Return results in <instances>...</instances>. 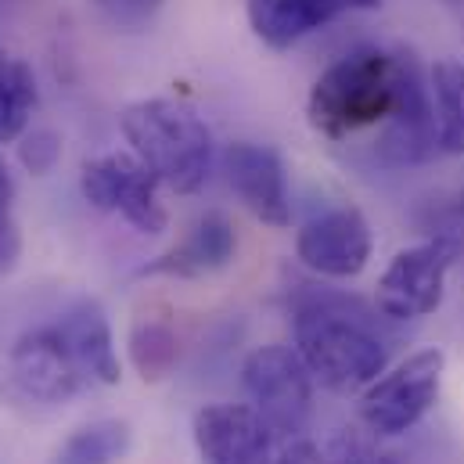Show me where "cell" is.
I'll return each instance as SVG.
<instances>
[{"label": "cell", "mask_w": 464, "mask_h": 464, "mask_svg": "<svg viewBox=\"0 0 464 464\" xmlns=\"http://www.w3.org/2000/svg\"><path fill=\"white\" fill-rule=\"evenodd\" d=\"M403 65L407 51L356 47L343 54L317 76L306 98L310 126L328 140H343L367 126L389 122L400 102Z\"/></svg>", "instance_id": "6da1fadb"}, {"label": "cell", "mask_w": 464, "mask_h": 464, "mask_svg": "<svg viewBox=\"0 0 464 464\" xmlns=\"http://www.w3.org/2000/svg\"><path fill=\"white\" fill-rule=\"evenodd\" d=\"M130 151L173 195H195L213 173V130L191 105L173 98H144L119 119Z\"/></svg>", "instance_id": "7a4b0ae2"}, {"label": "cell", "mask_w": 464, "mask_h": 464, "mask_svg": "<svg viewBox=\"0 0 464 464\" xmlns=\"http://www.w3.org/2000/svg\"><path fill=\"white\" fill-rule=\"evenodd\" d=\"M292 335L314 382L332 392H363L389 363L382 339L349 314L343 299H303L295 306Z\"/></svg>", "instance_id": "3957f363"}, {"label": "cell", "mask_w": 464, "mask_h": 464, "mask_svg": "<svg viewBox=\"0 0 464 464\" xmlns=\"http://www.w3.org/2000/svg\"><path fill=\"white\" fill-rule=\"evenodd\" d=\"M447 353L440 346L418 349L392 371H382L360 396V421L378 440L411 432L440 400Z\"/></svg>", "instance_id": "277c9868"}, {"label": "cell", "mask_w": 464, "mask_h": 464, "mask_svg": "<svg viewBox=\"0 0 464 464\" xmlns=\"http://www.w3.org/2000/svg\"><path fill=\"white\" fill-rule=\"evenodd\" d=\"M248 403L277 436H303L314 414V374L295 346H259L241 363Z\"/></svg>", "instance_id": "5b68a950"}, {"label": "cell", "mask_w": 464, "mask_h": 464, "mask_svg": "<svg viewBox=\"0 0 464 464\" xmlns=\"http://www.w3.org/2000/svg\"><path fill=\"white\" fill-rule=\"evenodd\" d=\"M80 191L94 209L126 220L137 234H162L169 227L159 180L133 151H105L87 159L80 169Z\"/></svg>", "instance_id": "8992f818"}, {"label": "cell", "mask_w": 464, "mask_h": 464, "mask_svg": "<svg viewBox=\"0 0 464 464\" xmlns=\"http://www.w3.org/2000/svg\"><path fill=\"white\" fill-rule=\"evenodd\" d=\"M458 245L450 237H432L400 248L374 285V306L389 321H421L443 306L447 274L454 266Z\"/></svg>", "instance_id": "52a82bcc"}, {"label": "cell", "mask_w": 464, "mask_h": 464, "mask_svg": "<svg viewBox=\"0 0 464 464\" xmlns=\"http://www.w3.org/2000/svg\"><path fill=\"white\" fill-rule=\"evenodd\" d=\"M191 432L202 464L277 461V432L252 403H209L195 414Z\"/></svg>", "instance_id": "ba28073f"}, {"label": "cell", "mask_w": 464, "mask_h": 464, "mask_svg": "<svg viewBox=\"0 0 464 464\" xmlns=\"http://www.w3.org/2000/svg\"><path fill=\"white\" fill-rule=\"evenodd\" d=\"M371 248H374L371 227H367L363 213L353 206L328 209V213L306 220L295 234L299 263L306 270H314L321 277H335V281H349V277L363 274L371 263Z\"/></svg>", "instance_id": "9c48e42d"}, {"label": "cell", "mask_w": 464, "mask_h": 464, "mask_svg": "<svg viewBox=\"0 0 464 464\" xmlns=\"http://www.w3.org/2000/svg\"><path fill=\"white\" fill-rule=\"evenodd\" d=\"M227 188L234 198L266 227H288L292 224V202H288V180L285 166L274 148L234 140L220 155Z\"/></svg>", "instance_id": "30bf717a"}, {"label": "cell", "mask_w": 464, "mask_h": 464, "mask_svg": "<svg viewBox=\"0 0 464 464\" xmlns=\"http://www.w3.org/2000/svg\"><path fill=\"white\" fill-rule=\"evenodd\" d=\"M7 363H11L18 389L40 403H65L87 385V374L80 371L76 356L69 353L58 324L25 332L11 346Z\"/></svg>", "instance_id": "8fae6325"}, {"label": "cell", "mask_w": 464, "mask_h": 464, "mask_svg": "<svg viewBox=\"0 0 464 464\" xmlns=\"http://www.w3.org/2000/svg\"><path fill=\"white\" fill-rule=\"evenodd\" d=\"M237 252V234L224 213H206L191 224L180 245H173L166 256L148 263L140 274H166V277H206L224 270Z\"/></svg>", "instance_id": "7c38bea8"}, {"label": "cell", "mask_w": 464, "mask_h": 464, "mask_svg": "<svg viewBox=\"0 0 464 464\" xmlns=\"http://www.w3.org/2000/svg\"><path fill=\"white\" fill-rule=\"evenodd\" d=\"M346 11L339 0H248L245 14L259 44L270 51H292L310 33L324 29L328 22Z\"/></svg>", "instance_id": "4fadbf2b"}, {"label": "cell", "mask_w": 464, "mask_h": 464, "mask_svg": "<svg viewBox=\"0 0 464 464\" xmlns=\"http://www.w3.org/2000/svg\"><path fill=\"white\" fill-rule=\"evenodd\" d=\"M58 332H62V339H65L69 353L76 356L80 371L87 374V382H98V385H119L122 367H119L112 324H109L105 310H102L94 299L76 303V306L58 321Z\"/></svg>", "instance_id": "5bb4252c"}, {"label": "cell", "mask_w": 464, "mask_h": 464, "mask_svg": "<svg viewBox=\"0 0 464 464\" xmlns=\"http://www.w3.org/2000/svg\"><path fill=\"white\" fill-rule=\"evenodd\" d=\"M429 94H432V122L436 144L443 155H464V62L436 58L429 65Z\"/></svg>", "instance_id": "9a60e30c"}, {"label": "cell", "mask_w": 464, "mask_h": 464, "mask_svg": "<svg viewBox=\"0 0 464 464\" xmlns=\"http://www.w3.org/2000/svg\"><path fill=\"white\" fill-rule=\"evenodd\" d=\"M36 109V76L25 58L0 47V144L22 140Z\"/></svg>", "instance_id": "2e32d148"}, {"label": "cell", "mask_w": 464, "mask_h": 464, "mask_svg": "<svg viewBox=\"0 0 464 464\" xmlns=\"http://www.w3.org/2000/svg\"><path fill=\"white\" fill-rule=\"evenodd\" d=\"M130 425L119 418H102L83 429H76L62 450L54 454V464H116L130 450Z\"/></svg>", "instance_id": "e0dca14e"}, {"label": "cell", "mask_w": 464, "mask_h": 464, "mask_svg": "<svg viewBox=\"0 0 464 464\" xmlns=\"http://www.w3.org/2000/svg\"><path fill=\"white\" fill-rule=\"evenodd\" d=\"M130 360L137 367V374L144 382H162L173 374V367L180 363V343L173 324L166 321H137L130 332Z\"/></svg>", "instance_id": "ac0fdd59"}, {"label": "cell", "mask_w": 464, "mask_h": 464, "mask_svg": "<svg viewBox=\"0 0 464 464\" xmlns=\"http://www.w3.org/2000/svg\"><path fill=\"white\" fill-rule=\"evenodd\" d=\"M324 461L328 464H400L392 450H385L378 443V436L367 429H335L324 443Z\"/></svg>", "instance_id": "d6986e66"}, {"label": "cell", "mask_w": 464, "mask_h": 464, "mask_svg": "<svg viewBox=\"0 0 464 464\" xmlns=\"http://www.w3.org/2000/svg\"><path fill=\"white\" fill-rule=\"evenodd\" d=\"M18 159H22V166L29 173L47 177L58 166V159H62V137L54 130H33V133L25 130L22 144H18Z\"/></svg>", "instance_id": "ffe728a7"}, {"label": "cell", "mask_w": 464, "mask_h": 464, "mask_svg": "<svg viewBox=\"0 0 464 464\" xmlns=\"http://www.w3.org/2000/svg\"><path fill=\"white\" fill-rule=\"evenodd\" d=\"M109 22H116L122 29H140L155 18V11L166 4V0H91Z\"/></svg>", "instance_id": "44dd1931"}, {"label": "cell", "mask_w": 464, "mask_h": 464, "mask_svg": "<svg viewBox=\"0 0 464 464\" xmlns=\"http://www.w3.org/2000/svg\"><path fill=\"white\" fill-rule=\"evenodd\" d=\"M274 464H328V461H324V450H317L306 436H288V443L277 450V461Z\"/></svg>", "instance_id": "7402d4cb"}, {"label": "cell", "mask_w": 464, "mask_h": 464, "mask_svg": "<svg viewBox=\"0 0 464 464\" xmlns=\"http://www.w3.org/2000/svg\"><path fill=\"white\" fill-rule=\"evenodd\" d=\"M11 202H14V180L0 162V217H11Z\"/></svg>", "instance_id": "603a6c76"}, {"label": "cell", "mask_w": 464, "mask_h": 464, "mask_svg": "<svg viewBox=\"0 0 464 464\" xmlns=\"http://www.w3.org/2000/svg\"><path fill=\"white\" fill-rule=\"evenodd\" d=\"M339 4L349 11H378L382 7V0H339Z\"/></svg>", "instance_id": "cb8c5ba5"}, {"label": "cell", "mask_w": 464, "mask_h": 464, "mask_svg": "<svg viewBox=\"0 0 464 464\" xmlns=\"http://www.w3.org/2000/svg\"><path fill=\"white\" fill-rule=\"evenodd\" d=\"M450 11H454V18H458V25H461V33H464V0H443Z\"/></svg>", "instance_id": "d4e9b609"}]
</instances>
